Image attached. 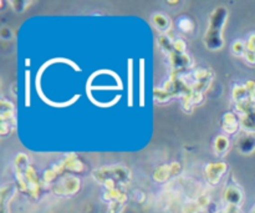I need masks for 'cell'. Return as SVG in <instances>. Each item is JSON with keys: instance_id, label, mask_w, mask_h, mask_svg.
<instances>
[{"instance_id": "1", "label": "cell", "mask_w": 255, "mask_h": 213, "mask_svg": "<svg viewBox=\"0 0 255 213\" xmlns=\"http://www.w3.org/2000/svg\"><path fill=\"white\" fill-rule=\"evenodd\" d=\"M224 200H226L227 205H234V206H238L242 201V192L238 189H234V187H229L228 190L224 194Z\"/></svg>"}, {"instance_id": "2", "label": "cell", "mask_w": 255, "mask_h": 213, "mask_svg": "<svg viewBox=\"0 0 255 213\" xmlns=\"http://www.w3.org/2000/svg\"><path fill=\"white\" fill-rule=\"evenodd\" d=\"M252 213H255V207H254L253 210H252Z\"/></svg>"}]
</instances>
